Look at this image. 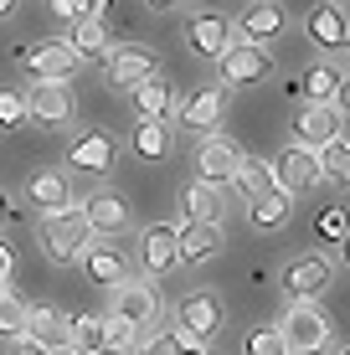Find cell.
<instances>
[{"label": "cell", "instance_id": "1", "mask_svg": "<svg viewBox=\"0 0 350 355\" xmlns=\"http://www.w3.org/2000/svg\"><path fill=\"white\" fill-rule=\"evenodd\" d=\"M36 237H42V252L52 263H78L82 252H88V242H93V227H88V216H82V206H67V211L42 216Z\"/></svg>", "mask_w": 350, "mask_h": 355}, {"label": "cell", "instance_id": "2", "mask_svg": "<svg viewBox=\"0 0 350 355\" xmlns=\"http://www.w3.org/2000/svg\"><path fill=\"white\" fill-rule=\"evenodd\" d=\"M279 335H283L288 355H320L324 345H330V320H324L320 304H288Z\"/></svg>", "mask_w": 350, "mask_h": 355}, {"label": "cell", "instance_id": "3", "mask_svg": "<svg viewBox=\"0 0 350 355\" xmlns=\"http://www.w3.org/2000/svg\"><path fill=\"white\" fill-rule=\"evenodd\" d=\"M108 320H124L129 329H150L160 320V288H155V278H124V284L114 288Z\"/></svg>", "mask_w": 350, "mask_h": 355}, {"label": "cell", "instance_id": "4", "mask_svg": "<svg viewBox=\"0 0 350 355\" xmlns=\"http://www.w3.org/2000/svg\"><path fill=\"white\" fill-rule=\"evenodd\" d=\"M268 170H273V186H279L288 201H294V196H304V191H315L320 180H324V175H320V150H304V144H288V150H283Z\"/></svg>", "mask_w": 350, "mask_h": 355}, {"label": "cell", "instance_id": "5", "mask_svg": "<svg viewBox=\"0 0 350 355\" xmlns=\"http://www.w3.org/2000/svg\"><path fill=\"white\" fill-rule=\"evenodd\" d=\"M216 67H222V88H247V83H263L273 72V52L252 42H232L216 57Z\"/></svg>", "mask_w": 350, "mask_h": 355}, {"label": "cell", "instance_id": "6", "mask_svg": "<svg viewBox=\"0 0 350 355\" xmlns=\"http://www.w3.org/2000/svg\"><path fill=\"white\" fill-rule=\"evenodd\" d=\"M237 165H243V150H237L227 134H201V150H196V180L207 186H232L237 180Z\"/></svg>", "mask_w": 350, "mask_h": 355}, {"label": "cell", "instance_id": "7", "mask_svg": "<svg viewBox=\"0 0 350 355\" xmlns=\"http://www.w3.org/2000/svg\"><path fill=\"white\" fill-rule=\"evenodd\" d=\"M16 62L26 67L36 83H67L72 72L82 67L78 57H72V46H67V42H36V46H21Z\"/></svg>", "mask_w": 350, "mask_h": 355}, {"label": "cell", "instance_id": "8", "mask_svg": "<svg viewBox=\"0 0 350 355\" xmlns=\"http://www.w3.org/2000/svg\"><path fill=\"white\" fill-rule=\"evenodd\" d=\"M139 268H144L150 278L175 273V268H180V227H170V222L144 227V232H139Z\"/></svg>", "mask_w": 350, "mask_h": 355}, {"label": "cell", "instance_id": "9", "mask_svg": "<svg viewBox=\"0 0 350 355\" xmlns=\"http://www.w3.org/2000/svg\"><path fill=\"white\" fill-rule=\"evenodd\" d=\"M330 278H335L330 258L309 252V258H294V263L283 268V293H288V304H315L320 293L330 288Z\"/></svg>", "mask_w": 350, "mask_h": 355}, {"label": "cell", "instance_id": "10", "mask_svg": "<svg viewBox=\"0 0 350 355\" xmlns=\"http://www.w3.org/2000/svg\"><path fill=\"white\" fill-rule=\"evenodd\" d=\"M78 263H82V273H88V284H98V288H119L129 278V252L119 248V242H108V237H93Z\"/></svg>", "mask_w": 350, "mask_h": 355}, {"label": "cell", "instance_id": "11", "mask_svg": "<svg viewBox=\"0 0 350 355\" xmlns=\"http://www.w3.org/2000/svg\"><path fill=\"white\" fill-rule=\"evenodd\" d=\"M72 88L67 83H31V93H26V119L31 124H42V129H62L67 119H72Z\"/></svg>", "mask_w": 350, "mask_h": 355}, {"label": "cell", "instance_id": "12", "mask_svg": "<svg viewBox=\"0 0 350 355\" xmlns=\"http://www.w3.org/2000/svg\"><path fill=\"white\" fill-rule=\"evenodd\" d=\"M345 139V119L335 114V103H304V114L294 119V144L304 150H324V144Z\"/></svg>", "mask_w": 350, "mask_h": 355}, {"label": "cell", "instance_id": "13", "mask_svg": "<svg viewBox=\"0 0 350 355\" xmlns=\"http://www.w3.org/2000/svg\"><path fill=\"white\" fill-rule=\"evenodd\" d=\"M304 31H309V42H315L320 52H345L350 46V21H345V10L335 6V0H315V6H309Z\"/></svg>", "mask_w": 350, "mask_h": 355}, {"label": "cell", "instance_id": "14", "mask_svg": "<svg viewBox=\"0 0 350 355\" xmlns=\"http://www.w3.org/2000/svg\"><path fill=\"white\" fill-rule=\"evenodd\" d=\"M186 42H191V52L196 57H222L227 46H232V21L222 16V10H196V16L186 21Z\"/></svg>", "mask_w": 350, "mask_h": 355}, {"label": "cell", "instance_id": "15", "mask_svg": "<svg viewBox=\"0 0 350 355\" xmlns=\"http://www.w3.org/2000/svg\"><path fill=\"white\" fill-rule=\"evenodd\" d=\"M129 103H134V119H155V124H170L180 119V98L175 88L155 72V78H144L139 88H129Z\"/></svg>", "mask_w": 350, "mask_h": 355}, {"label": "cell", "instance_id": "16", "mask_svg": "<svg viewBox=\"0 0 350 355\" xmlns=\"http://www.w3.org/2000/svg\"><path fill=\"white\" fill-rule=\"evenodd\" d=\"M155 72H160V62H155V52L150 46H114V52H108V83H114V88H139L144 78H155Z\"/></svg>", "mask_w": 350, "mask_h": 355}, {"label": "cell", "instance_id": "17", "mask_svg": "<svg viewBox=\"0 0 350 355\" xmlns=\"http://www.w3.org/2000/svg\"><path fill=\"white\" fill-rule=\"evenodd\" d=\"M114 155H119L114 134L88 129V134H78V139H72L67 165H72V170H82V175H103V170H114Z\"/></svg>", "mask_w": 350, "mask_h": 355}, {"label": "cell", "instance_id": "18", "mask_svg": "<svg viewBox=\"0 0 350 355\" xmlns=\"http://www.w3.org/2000/svg\"><path fill=\"white\" fill-rule=\"evenodd\" d=\"M26 335L36 340V345H46L52 355H67L72 350V320L62 309H52V304H36V309L26 314Z\"/></svg>", "mask_w": 350, "mask_h": 355}, {"label": "cell", "instance_id": "19", "mask_svg": "<svg viewBox=\"0 0 350 355\" xmlns=\"http://www.w3.org/2000/svg\"><path fill=\"white\" fill-rule=\"evenodd\" d=\"M175 329H186L191 340H211L216 329H222V299H216V293H191V299H180Z\"/></svg>", "mask_w": 350, "mask_h": 355}, {"label": "cell", "instance_id": "20", "mask_svg": "<svg viewBox=\"0 0 350 355\" xmlns=\"http://www.w3.org/2000/svg\"><path fill=\"white\" fill-rule=\"evenodd\" d=\"M243 42H252V46H268V42H279L283 36V26H288V16H283V6L279 0H252V6L243 10Z\"/></svg>", "mask_w": 350, "mask_h": 355}, {"label": "cell", "instance_id": "21", "mask_svg": "<svg viewBox=\"0 0 350 355\" xmlns=\"http://www.w3.org/2000/svg\"><path fill=\"white\" fill-rule=\"evenodd\" d=\"M180 206H186V222H201V227H222L227 222V191L207 186V180H191V186L180 191Z\"/></svg>", "mask_w": 350, "mask_h": 355}, {"label": "cell", "instance_id": "22", "mask_svg": "<svg viewBox=\"0 0 350 355\" xmlns=\"http://www.w3.org/2000/svg\"><path fill=\"white\" fill-rule=\"evenodd\" d=\"M82 216H88L93 237H119V232H129V206H124V196H114V191L88 196V201H82Z\"/></svg>", "mask_w": 350, "mask_h": 355}, {"label": "cell", "instance_id": "23", "mask_svg": "<svg viewBox=\"0 0 350 355\" xmlns=\"http://www.w3.org/2000/svg\"><path fill=\"white\" fill-rule=\"evenodd\" d=\"M222 114H227V88H201L180 103V124L196 129V134H216Z\"/></svg>", "mask_w": 350, "mask_h": 355}, {"label": "cell", "instance_id": "24", "mask_svg": "<svg viewBox=\"0 0 350 355\" xmlns=\"http://www.w3.org/2000/svg\"><path fill=\"white\" fill-rule=\"evenodd\" d=\"M26 201H31V206H42V216L67 211V206H72V186H67V175H62V170H36V175L26 180Z\"/></svg>", "mask_w": 350, "mask_h": 355}, {"label": "cell", "instance_id": "25", "mask_svg": "<svg viewBox=\"0 0 350 355\" xmlns=\"http://www.w3.org/2000/svg\"><path fill=\"white\" fill-rule=\"evenodd\" d=\"M222 252V227L180 222V263H211Z\"/></svg>", "mask_w": 350, "mask_h": 355}, {"label": "cell", "instance_id": "26", "mask_svg": "<svg viewBox=\"0 0 350 355\" xmlns=\"http://www.w3.org/2000/svg\"><path fill=\"white\" fill-rule=\"evenodd\" d=\"M67 46H72V57L78 62H103L114 46H108V31H103V21H72V36H67Z\"/></svg>", "mask_w": 350, "mask_h": 355}, {"label": "cell", "instance_id": "27", "mask_svg": "<svg viewBox=\"0 0 350 355\" xmlns=\"http://www.w3.org/2000/svg\"><path fill=\"white\" fill-rule=\"evenodd\" d=\"M232 186H237V196H243L247 206L279 191V186H273V170L263 165V160H252V155H243V165H237V180H232Z\"/></svg>", "mask_w": 350, "mask_h": 355}, {"label": "cell", "instance_id": "28", "mask_svg": "<svg viewBox=\"0 0 350 355\" xmlns=\"http://www.w3.org/2000/svg\"><path fill=\"white\" fill-rule=\"evenodd\" d=\"M134 155L139 160H165L170 155V124H155V119H139L134 124Z\"/></svg>", "mask_w": 350, "mask_h": 355}, {"label": "cell", "instance_id": "29", "mask_svg": "<svg viewBox=\"0 0 350 355\" xmlns=\"http://www.w3.org/2000/svg\"><path fill=\"white\" fill-rule=\"evenodd\" d=\"M340 78H345V72H335L330 62L309 67L304 78H299V88H304V103H335V88H340Z\"/></svg>", "mask_w": 350, "mask_h": 355}, {"label": "cell", "instance_id": "30", "mask_svg": "<svg viewBox=\"0 0 350 355\" xmlns=\"http://www.w3.org/2000/svg\"><path fill=\"white\" fill-rule=\"evenodd\" d=\"M26 314H31V304L21 299V293L0 288V340H21L26 335Z\"/></svg>", "mask_w": 350, "mask_h": 355}, {"label": "cell", "instance_id": "31", "mask_svg": "<svg viewBox=\"0 0 350 355\" xmlns=\"http://www.w3.org/2000/svg\"><path fill=\"white\" fill-rule=\"evenodd\" d=\"M320 175L335 180L340 191H350V139H335L320 150Z\"/></svg>", "mask_w": 350, "mask_h": 355}, {"label": "cell", "instance_id": "32", "mask_svg": "<svg viewBox=\"0 0 350 355\" xmlns=\"http://www.w3.org/2000/svg\"><path fill=\"white\" fill-rule=\"evenodd\" d=\"M247 222L258 227V232L283 227V222H288V196H283V191H273V196H263V201H252V206H247Z\"/></svg>", "mask_w": 350, "mask_h": 355}, {"label": "cell", "instance_id": "33", "mask_svg": "<svg viewBox=\"0 0 350 355\" xmlns=\"http://www.w3.org/2000/svg\"><path fill=\"white\" fill-rule=\"evenodd\" d=\"M139 350V329H129L124 320H108L103 314V350L98 355H134Z\"/></svg>", "mask_w": 350, "mask_h": 355}, {"label": "cell", "instance_id": "34", "mask_svg": "<svg viewBox=\"0 0 350 355\" xmlns=\"http://www.w3.org/2000/svg\"><path fill=\"white\" fill-rule=\"evenodd\" d=\"M72 350H103V320L98 314H78L72 320Z\"/></svg>", "mask_w": 350, "mask_h": 355}, {"label": "cell", "instance_id": "35", "mask_svg": "<svg viewBox=\"0 0 350 355\" xmlns=\"http://www.w3.org/2000/svg\"><path fill=\"white\" fill-rule=\"evenodd\" d=\"M16 124H26V93L0 88V129H16Z\"/></svg>", "mask_w": 350, "mask_h": 355}, {"label": "cell", "instance_id": "36", "mask_svg": "<svg viewBox=\"0 0 350 355\" xmlns=\"http://www.w3.org/2000/svg\"><path fill=\"white\" fill-rule=\"evenodd\" d=\"M247 355H288V345H283L279 329H252L247 335Z\"/></svg>", "mask_w": 350, "mask_h": 355}, {"label": "cell", "instance_id": "37", "mask_svg": "<svg viewBox=\"0 0 350 355\" xmlns=\"http://www.w3.org/2000/svg\"><path fill=\"white\" fill-rule=\"evenodd\" d=\"M345 232H350V211H345V206H330V211L320 216V237L324 242H340Z\"/></svg>", "mask_w": 350, "mask_h": 355}, {"label": "cell", "instance_id": "38", "mask_svg": "<svg viewBox=\"0 0 350 355\" xmlns=\"http://www.w3.org/2000/svg\"><path fill=\"white\" fill-rule=\"evenodd\" d=\"M186 345L175 340V329H165V335H150V340H139V350L134 355H180Z\"/></svg>", "mask_w": 350, "mask_h": 355}, {"label": "cell", "instance_id": "39", "mask_svg": "<svg viewBox=\"0 0 350 355\" xmlns=\"http://www.w3.org/2000/svg\"><path fill=\"white\" fill-rule=\"evenodd\" d=\"M108 0H72V21H103Z\"/></svg>", "mask_w": 350, "mask_h": 355}, {"label": "cell", "instance_id": "40", "mask_svg": "<svg viewBox=\"0 0 350 355\" xmlns=\"http://www.w3.org/2000/svg\"><path fill=\"white\" fill-rule=\"evenodd\" d=\"M10 273H16V252L10 242H0V288H10Z\"/></svg>", "mask_w": 350, "mask_h": 355}, {"label": "cell", "instance_id": "41", "mask_svg": "<svg viewBox=\"0 0 350 355\" xmlns=\"http://www.w3.org/2000/svg\"><path fill=\"white\" fill-rule=\"evenodd\" d=\"M10 355H52L46 345H36L31 335H21V340H10Z\"/></svg>", "mask_w": 350, "mask_h": 355}, {"label": "cell", "instance_id": "42", "mask_svg": "<svg viewBox=\"0 0 350 355\" xmlns=\"http://www.w3.org/2000/svg\"><path fill=\"white\" fill-rule=\"evenodd\" d=\"M335 114L350 119V78H340V88H335Z\"/></svg>", "mask_w": 350, "mask_h": 355}, {"label": "cell", "instance_id": "43", "mask_svg": "<svg viewBox=\"0 0 350 355\" xmlns=\"http://www.w3.org/2000/svg\"><path fill=\"white\" fill-rule=\"evenodd\" d=\"M6 216H10V196L0 191V227H6Z\"/></svg>", "mask_w": 350, "mask_h": 355}, {"label": "cell", "instance_id": "44", "mask_svg": "<svg viewBox=\"0 0 350 355\" xmlns=\"http://www.w3.org/2000/svg\"><path fill=\"white\" fill-rule=\"evenodd\" d=\"M180 355H216L211 345H191V350H180Z\"/></svg>", "mask_w": 350, "mask_h": 355}, {"label": "cell", "instance_id": "45", "mask_svg": "<svg viewBox=\"0 0 350 355\" xmlns=\"http://www.w3.org/2000/svg\"><path fill=\"white\" fill-rule=\"evenodd\" d=\"M340 252H345V263H350V232H345V237H340Z\"/></svg>", "mask_w": 350, "mask_h": 355}, {"label": "cell", "instance_id": "46", "mask_svg": "<svg viewBox=\"0 0 350 355\" xmlns=\"http://www.w3.org/2000/svg\"><path fill=\"white\" fill-rule=\"evenodd\" d=\"M10 10H16V0H0V16H10Z\"/></svg>", "mask_w": 350, "mask_h": 355}, {"label": "cell", "instance_id": "47", "mask_svg": "<svg viewBox=\"0 0 350 355\" xmlns=\"http://www.w3.org/2000/svg\"><path fill=\"white\" fill-rule=\"evenodd\" d=\"M150 6H155V10H170V6H175V0H150Z\"/></svg>", "mask_w": 350, "mask_h": 355}, {"label": "cell", "instance_id": "48", "mask_svg": "<svg viewBox=\"0 0 350 355\" xmlns=\"http://www.w3.org/2000/svg\"><path fill=\"white\" fill-rule=\"evenodd\" d=\"M72 355H98V350H72Z\"/></svg>", "mask_w": 350, "mask_h": 355}, {"label": "cell", "instance_id": "49", "mask_svg": "<svg viewBox=\"0 0 350 355\" xmlns=\"http://www.w3.org/2000/svg\"><path fill=\"white\" fill-rule=\"evenodd\" d=\"M340 355H350V350H340Z\"/></svg>", "mask_w": 350, "mask_h": 355}, {"label": "cell", "instance_id": "50", "mask_svg": "<svg viewBox=\"0 0 350 355\" xmlns=\"http://www.w3.org/2000/svg\"><path fill=\"white\" fill-rule=\"evenodd\" d=\"M67 355H72V350H67Z\"/></svg>", "mask_w": 350, "mask_h": 355}]
</instances>
